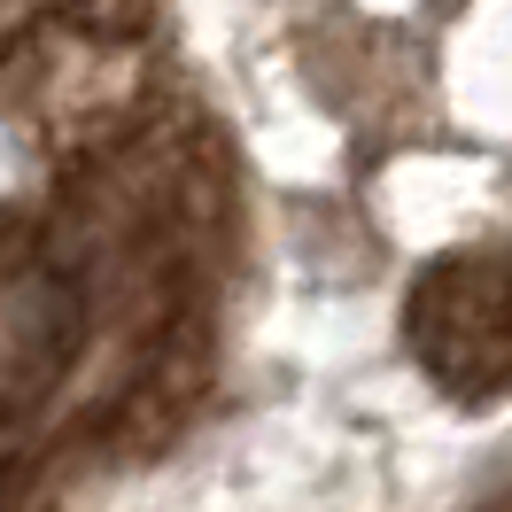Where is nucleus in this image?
<instances>
[{
    "instance_id": "f257e3e1",
    "label": "nucleus",
    "mask_w": 512,
    "mask_h": 512,
    "mask_svg": "<svg viewBox=\"0 0 512 512\" xmlns=\"http://www.w3.org/2000/svg\"><path fill=\"white\" fill-rule=\"evenodd\" d=\"M0 512H512V0H0Z\"/></svg>"
}]
</instances>
